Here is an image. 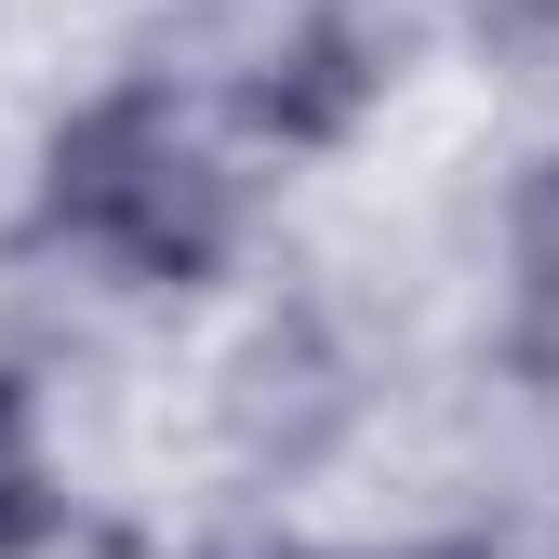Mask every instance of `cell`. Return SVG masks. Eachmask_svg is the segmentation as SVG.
Here are the masks:
<instances>
[{
  "label": "cell",
  "mask_w": 559,
  "mask_h": 559,
  "mask_svg": "<svg viewBox=\"0 0 559 559\" xmlns=\"http://www.w3.org/2000/svg\"><path fill=\"white\" fill-rule=\"evenodd\" d=\"M27 240L133 280V294H200L240 253V174L160 81H107L94 107L53 120L40 187H27Z\"/></svg>",
  "instance_id": "6da1fadb"
},
{
  "label": "cell",
  "mask_w": 559,
  "mask_h": 559,
  "mask_svg": "<svg viewBox=\"0 0 559 559\" xmlns=\"http://www.w3.org/2000/svg\"><path fill=\"white\" fill-rule=\"evenodd\" d=\"M373 94H386V40L346 14V0H307V14L240 67V133L253 147H346Z\"/></svg>",
  "instance_id": "7a4b0ae2"
},
{
  "label": "cell",
  "mask_w": 559,
  "mask_h": 559,
  "mask_svg": "<svg viewBox=\"0 0 559 559\" xmlns=\"http://www.w3.org/2000/svg\"><path fill=\"white\" fill-rule=\"evenodd\" d=\"M67 533V479H53V440H40V386L0 373V559H40Z\"/></svg>",
  "instance_id": "3957f363"
},
{
  "label": "cell",
  "mask_w": 559,
  "mask_h": 559,
  "mask_svg": "<svg viewBox=\"0 0 559 559\" xmlns=\"http://www.w3.org/2000/svg\"><path fill=\"white\" fill-rule=\"evenodd\" d=\"M266 559H280V546H266Z\"/></svg>",
  "instance_id": "277c9868"
}]
</instances>
